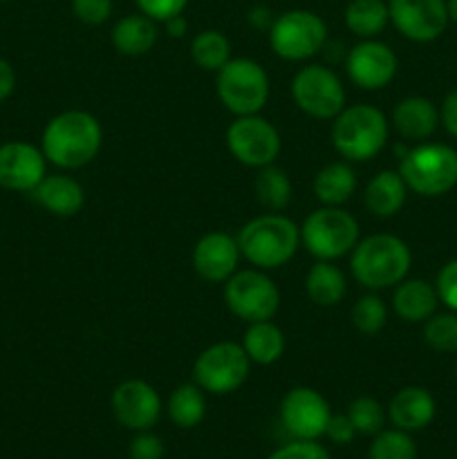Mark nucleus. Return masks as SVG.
Listing matches in <instances>:
<instances>
[{"label":"nucleus","instance_id":"obj_1","mask_svg":"<svg viewBox=\"0 0 457 459\" xmlns=\"http://www.w3.org/2000/svg\"><path fill=\"white\" fill-rule=\"evenodd\" d=\"M103 146V128L85 110H65L52 117L43 130L40 151L49 164L65 170L88 166Z\"/></svg>","mask_w":457,"mask_h":459},{"label":"nucleus","instance_id":"obj_2","mask_svg":"<svg viewBox=\"0 0 457 459\" xmlns=\"http://www.w3.org/2000/svg\"><path fill=\"white\" fill-rule=\"evenodd\" d=\"M412 267L410 247L392 233H375L357 242L349 255L354 281L372 291L390 290L406 281Z\"/></svg>","mask_w":457,"mask_h":459},{"label":"nucleus","instance_id":"obj_3","mask_svg":"<svg viewBox=\"0 0 457 459\" xmlns=\"http://www.w3.org/2000/svg\"><path fill=\"white\" fill-rule=\"evenodd\" d=\"M236 240L246 263L269 272L294 258L300 247V227L282 213H264L249 220Z\"/></svg>","mask_w":457,"mask_h":459},{"label":"nucleus","instance_id":"obj_4","mask_svg":"<svg viewBox=\"0 0 457 459\" xmlns=\"http://www.w3.org/2000/svg\"><path fill=\"white\" fill-rule=\"evenodd\" d=\"M388 117L370 103L345 106L334 117L332 126V146L345 161H370L388 143Z\"/></svg>","mask_w":457,"mask_h":459},{"label":"nucleus","instance_id":"obj_5","mask_svg":"<svg viewBox=\"0 0 457 459\" xmlns=\"http://www.w3.org/2000/svg\"><path fill=\"white\" fill-rule=\"evenodd\" d=\"M399 175L417 195H446L457 186V151L446 143H419L401 157Z\"/></svg>","mask_w":457,"mask_h":459},{"label":"nucleus","instance_id":"obj_6","mask_svg":"<svg viewBox=\"0 0 457 459\" xmlns=\"http://www.w3.org/2000/svg\"><path fill=\"white\" fill-rule=\"evenodd\" d=\"M361 240L357 218L341 206H321L305 218L300 242L316 260H336L352 254Z\"/></svg>","mask_w":457,"mask_h":459},{"label":"nucleus","instance_id":"obj_7","mask_svg":"<svg viewBox=\"0 0 457 459\" xmlns=\"http://www.w3.org/2000/svg\"><path fill=\"white\" fill-rule=\"evenodd\" d=\"M215 90L222 106L231 115L246 117L260 115L269 101V74L260 63L251 58H231L224 67L218 70Z\"/></svg>","mask_w":457,"mask_h":459},{"label":"nucleus","instance_id":"obj_8","mask_svg":"<svg viewBox=\"0 0 457 459\" xmlns=\"http://www.w3.org/2000/svg\"><path fill=\"white\" fill-rule=\"evenodd\" d=\"M327 40V25L318 13L307 9H291L273 18L269 27V45L282 61H307L314 58Z\"/></svg>","mask_w":457,"mask_h":459},{"label":"nucleus","instance_id":"obj_9","mask_svg":"<svg viewBox=\"0 0 457 459\" xmlns=\"http://www.w3.org/2000/svg\"><path fill=\"white\" fill-rule=\"evenodd\" d=\"M251 361L245 348L233 341H220L197 354L193 363V379L204 393L231 394L249 379Z\"/></svg>","mask_w":457,"mask_h":459},{"label":"nucleus","instance_id":"obj_10","mask_svg":"<svg viewBox=\"0 0 457 459\" xmlns=\"http://www.w3.org/2000/svg\"><path fill=\"white\" fill-rule=\"evenodd\" d=\"M224 303L245 323L272 321L280 309V290L263 269H245L224 282Z\"/></svg>","mask_w":457,"mask_h":459},{"label":"nucleus","instance_id":"obj_11","mask_svg":"<svg viewBox=\"0 0 457 459\" xmlns=\"http://www.w3.org/2000/svg\"><path fill=\"white\" fill-rule=\"evenodd\" d=\"M291 99L312 119H334L345 108V88L327 65L300 67L291 79Z\"/></svg>","mask_w":457,"mask_h":459},{"label":"nucleus","instance_id":"obj_12","mask_svg":"<svg viewBox=\"0 0 457 459\" xmlns=\"http://www.w3.org/2000/svg\"><path fill=\"white\" fill-rule=\"evenodd\" d=\"M227 148L240 164L249 169H264L276 164L282 139L276 126L260 115L236 117L227 128Z\"/></svg>","mask_w":457,"mask_h":459},{"label":"nucleus","instance_id":"obj_13","mask_svg":"<svg viewBox=\"0 0 457 459\" xmlns=\"http://www.w3.org/2000/svg\"><path fill=\"white\" fill-rule=\"evenodd\" d=\"M390 22L415 43L439 39L448 25L446 0H390Z\"/></svg>","mask_w":457,"mask_h":459},{"label":"nucleus","instance_id":"obj_14","mask_svg":"<svg viewBox=\"0 0 457 459\" xmlns=\"http://www.w3.org/2000/svg\"><path fill=\"white\" fill-rule=\"evenodd\" d=\"M332 411L318 390L298 385L282 397L280 420L287 433L296 439H318L325 435Z\"/></svg>","mask_w":457,"mask_h":459},{"label":"nucleus","instance_id":"obj_15","mask_svg":"<svg viewBox=\"0 0 457 459\" xmlns=\"http://www.w3.org/2000/svg\"><path fill=\"white\" fill-rule=\"evenodd\" d=\"M110 406L115 420L119 421L124 429L134 430V433L151 430L152 426L160 421L161 415L160 393H157L148 381L142 379L121 381V384L112 390Z\"/></svg>","mask_w":457,"mask_h":459},{"label":"nucleus","instance_id":"obj_16","mask_svg":"<svg viewBox=\"0 0 457 459\" xmlns=\"http://www.w3.org/2000/svg\"><path fill=\"white\" fill-rule=\"evenodd\" d=\"M345 70L349 81L361 90H384L397 76L399 58L390 45L366 39L348 52Z\"/></svg>","mask_w":457,"mask_h":459},{"label":"nucleus","instance_id":"obj_17","mask_svg":"<svg viewBox=\"0 0 457 459\" xmlns=\"http://www.w3.org/2000/svg\"><path fill=\"white\" fill-rule=\"evenodd\" d=\"M43 151L27 142H7L0 146V188L31 193L45 178Z\"/></svg>","mask_w":457,"mask_h":459},{"label":"nucleus","instance_id":"obj_18","mask_svg":"<svg viewBox=\"0 0 457 459\" xmlns=\"http://www.w3.org/2000/svg\"><path fill=\"white\" fill-rule=\"evenodd\" d=\"M242 254L237 240L224 231H211L193 247V269L206 282H227L237 272Z\"/></svg>","mask_w":457,"mask_h":459},{"label":"nucleus","instance_id":"obj_19","mask_svg":"<svg viewBox=\"0 0 457 459\" xmlns=\"http://www.w3.org/2000/svg\"><path fill=\"white\" fill-rule=\"evenodd\" d=\"M435 412H437L435 397L421 385H408V388L399 390L390 399L388 408L390 421L406 433H415V430H424L426 426H430Z\"/></svg>","mask_w":457,"mask_h":459},{"label":"nucleus","instance_id":"obj_20","mask_svg":"<svg viewBox=\"0 0 457 459\" xmlns=\"http://www.w3.org/2000/svg\"><path fill=\"white\" fill-rule=\"evenodd\" d=\"M31 195L45 211L58 218H74L85 204L83 186L70 175H45Z\"/></svg>","mask_w":457,"mask_h":459},{"label":"nucleus","instance_id":"obj_21","mask_svg":"<svg viewBox=\"0 0 457 459\" xmlns=\"http://www.w3.org/2000/svg\"><path fill=\"white\" fill-rule=\"evenodd\" d=\"M439 110L426 97H406L394 106L392 126L406 142H424L437 130Z\"/></svg>","mask_w":457,"mask_h":459},{"label":"nucleus","instance_id":"obj_22","mask_svg":"<svg viewBox=\"0 0 457 459\" xmlns=\"http://www.w3.org/2000/svg\"><path fill=\"white\" fill-rule=\"evenodd\" d=\"M439 296L435 285L421 278H406L394 287L392 309L401 321L426 323L435 314Z\"/></svg>","mask_w":457,"mask_h":459},{"label":"nucleus","instance_id":"obj_23","mask_svg":"<svg viewBox=\"0 0 457 459\" xmlns=\"http://www.w3.org/2000/svg\"><path fill=\"white\" fill-rule=\"evenodd\" d=\"M408 186L399 170H381L367 182L363 204L376 218H394L403 209Z\"/></svg>","mask_w":457,"mask_h":459},{"label":"nucleus","instance_id":"obj_24","mask_svg":"<svg viewBox=\"0 0 457 459\" xmlns=\"http://www.w3.org/2000/svg\"><path fill=\"white\" fill-rule=\"evenodd\" d=\"M112 48L124 56H143L155 48L160 30L146 13H130L112 27Z\"/></svg>","mask_w":457,"mask_h":459},{"label":"nucleus","instance_id":"obj_25","mask_svg":"<svg viewBox=\"0 0 457 459\" xmlns=\"http://www.w3.org/2000/svg\"><path fill=\"white\" fill-rule=\"evenodd\" d=\"M305 291L318 307H334L348 294V281L332 260H316L305 276Z\"/></svg>","mask_w":457,"mask_h":459},{"label":"nucleus","instance_id":"obj_26","mask_svg":"<svg viewBox=\"0 0 457 459\" xmlns=\"http://www.w3.org/2000/svg\"><path fill=\"white\" fill-rule=\"evenodd\" d=\"M246 330L242 334V348H245L246 357L251 363L258 366H272V363L280 361L285 354V334L280 327L273 321H258L246 323Z\"/></svg>","mask_w":457,"mask_h":459},{"label":"nucleus","instance_id":"obj_27","mask_svg":"<svg viewBox=\"0 0 457 459\" xmlns=\"http://www.w3.org/2000/svg\"><path fill=\"white\" fill-rule=\"evenodd\" d=\"M357 175L348 161H332L314 178V195L323 206H341L352 197Z\"/></svg>","mask_w":457,"mask_h":459},{"label":"nucleus","instance_id":"obj_28","mask_svg":"<svg viewBox=\"0 0 457 459\" xmlns=\"http://www.w3.org/2000/svg\"><path fill=\"white\" fill-rule=\"evenodd\" d=\"M390 9L384 0H349L345 7V25L358 39H375L388 27Z\"/></svg>","mask_w":457,"mask_h":459},{"label":"nucleus","instance_id":"obj_29","mask_svg":"<svg viewBox=\"0 0 457 459\" xmlns=\"http://www.w3.org/2000/svg\"><path fill=\"white\" fill-rule=\"evenodd\" d=\"M254 191L264 209H269L272 213H280V211H285L289 206L294 188H291V179L287 175V170H282L276 164H269L264 169H258Z\"/></svg>","mask_w":457,"mask_h":459},{"label":"nucleus","instance_id":"obj_30","mask_svg":"<svg viewBox=\"0 0 457 459\" xmlns=\"http://www.w3.org/2000/svg\"><path fill=\"white\" fill-rule=\"evenodd\" d=\"M168 411L170 421L179 429H195L202 424L206 415V399L204 390L197 384H182L175 388L168 397Z\"/></svg>","mask_w":457,"mask_h":459},{"label":"nucleus","instance_id":"obj_31","mask_svg":"<svg viewBox=\"0 0 457 459\" xmlns=\"http://www.w3.org/2000/svg\"><path fill=\"white\" fill-rule=\"evenodd\" d=\"M191 58L200 70L218 72L231 61V43L218 30H204L193 39Z\"/></svg>","mask_w":457,"mask_h":459},{"label":"nucleus","instance_id":"obj_32","mask_svg":"<svg viewBox=\"0 0 457 459\" xmlns=\"http://www.w3.org/2000/svg\"><path fill=\"white\" fill-rule=\"evenodd\" d=\"M367 459H417V444L406 430H381L372 439Z\"/></svg>","mask_w":457,"mask_h":459},{"label":"nucleus","instance_id":"obj_33","mask_svg":"<svg viewBox=\"0 0 457 459\" xmlns=\"http://www.w3.org/2000/svg\"><path fill=\"white\" fill-rule=\"evenodd\" d=\"M424 341L435 352H457V312L433 314L424 323Z\"/></svg>","mask_w":457,"mask_h":459},{"label":"nucleus","instance_id":"obj_34","mask_svg":"<svg viewBox=\"0 0 457 459\" xmlns=\"http://www.w3.org/2000/svg\"><path fill=\"white\" fill-rule=\"evenodd\" d=\"M349 316H352V325L357 327L361 334L375 336L379 334L385 327V323H388V307H385V303L381 300V296L367 294L361 296V299L354 303Z\"/></svg>","mask_w":457,"mask_h":459},{"label":"nucleus","instance_id":"obj_35","mask_svg":"<svg viewBox=\"0 0 457 459\" xmlns=\"http://www.w3.org/2000/svg\"><path fill=\"white\" fill-rule=\"evenodd\" d=\"M345 415L349 417V421L354 424L357 433L361 435H376L384 430L385 411L384 406L372 397L354 399L348 406V412H345Z\"/></svg>","mask_w":457,"mask_h":459},{"label":"nucleus","instance_id":"obj_36","mask_svg":"<svg viewBox=\"0 0 457 459\" xmlns=\"http://www.w3.org/2000/svg\"><path fill=\"white\" fill-rule=\"evenodd\" d=\"M72 12L83 25H103L112 16V0H72Z\"/></svg>","mask_w":457,"mask_h":459},{"label":"nucleus","instance_id":"obj_37","mask_svg":"<svg viewBox=\"0 0 457 459\" xmlns=\"http://www.w3.org/2000/svg\"><path fill=\"white\" fill-rule=\"evenodd\" d=\"M269 459H330V453L316 439H296L278 448Z\"/></svg>","mask_w":457,"mask_h":459},{"label":"nucleus","instance_id":"obj_38","mask_svg":"<svg viewBox=\"0 0 457 459\" xmlns=\"http://www.w3.org/2000/svg\"><path fill=\"white\" fill-rule=\"evenodd\" d=\"M435 290H437L439 300H442L451 312H457V258L439 269L437 281H435Z\"/></svg>","mask_w":457,"mask_h":459},{"label":"nucleus","instance_id":"obj_39","mask_svg":"<svg viewBox=\"0 0 457 459\" xmlns=\"http://www.w3.org/2000/svg\"><path fill=\"white\" fill-rule=\"evenodd\" d=\"M139 12L146 13L155 22H166L168 18L179 16L186 9L188 0H137Z\"/></svg>","mask_w":457,"mask_h":459},{"label":"nucleus","instance_id":"obj_40","mask_svg":"<svg viewBox=\"0 0 457 459\" xmlns=\"http://www.w3.org/2000/svg\"><path fill=\"white\" fill-rule=\"evenodd\" d=\"M130 459H161L164 457V442L151 430H142L130 442Z\"/></svg>","mask_w":457,"mask_h":459},{"label":"nucleus","instance_id":"obj_41","mask_svg":"<svg viewBox=\"0 0 457 459\" xmlns=\"http://www.w3.org/2000/svg\"><path fill=\"white\" fill-rule=\"evenodd\" d=\"M325 435L334 444H349L354 439V435H357V429H354L348 415H332L330 421H327Z\"/></svg>","mask_w":457,"mask_h":459},{"label":"nucleus","instance_id":"obj_42","mask_svg":"<svg viewBox=\"0 0 457 459\" xmlns=\"http://www.w3.org/2000/svg\"><path fill=\"white\" fill-rule=\"evenodd\" d=\"M439 121L444 124L446 133L457 139V88L444 97L442 110H439Z\"/></svg>","mask_w":457,"mask_h":459},{"label":"nucleus","instance_id":"obj_43","mask_svg":"<svg viewBox=\"0 0 457 459\" xmlns=\"http://www.w3.org/2000/svg\"><path fill=\"white\" fill-rule=\"evenodd\" d=\"M13 88H16V72L9 65V61L0 58V101L12 97Z\"/></svg>","mask_w":457,"mask_h":459},{"label":"nucleus","instance_id":"obj_44","mask_svg":"<svg viewBox=\"0 0 457 459\" xmlns=\"http://www.w3.org/2000/svg\"><path fill=\"white\" fill-rule=\"evenodd\" d=\"M164 25H166V34H168L170 39H182V36L188 31V22H186V18L182 16V13H179V16L168 18Z\"/></svg>","mask_w":457,"mask_h":459},{"label":"nucleus","instance_id":"obj_45","mask_svg":"<svg viewBox=\"0 0 457 459\" xmlns=\"http://www.w3.org/2000/svg\"><path fill=\"white\" fill-rule=\"evenodd\" d=\"M446 7H448V18L457 25V0H446Z\"/></svg>","mask_w":457,"mask_h":459},{"label":"nucleus","instance_id":"obj_46","mask_svg":"<svg viewBox=\"0 0 457 459\" xmlns=\"http://www.w3.org/2000/svg\"><path fill=\"white\" fill-rule=\"evenodd\" d=\"M0 3H4V0H0Z\"/></svg>","mask_w":457,"mask_h":459}]
</instances>
